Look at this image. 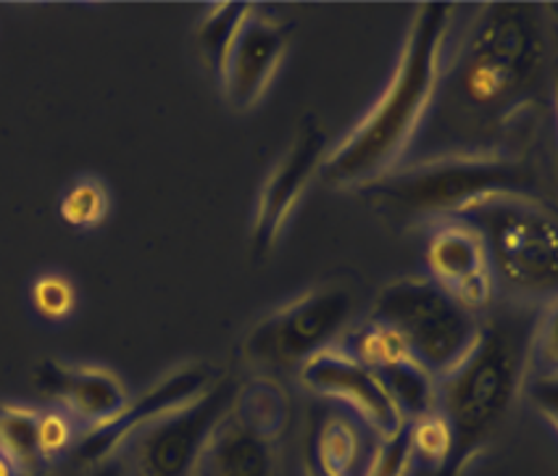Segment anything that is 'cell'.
<instances>
[{
  "mask_svg": "<svg viewBox=\"0 0 558 476\" xmlns=\"http://www.w3.org/2000/svg\"><path fill=\"white\" fill-rule=\"evenodd\" d=\"M548 5L485 3L459 46L446 53L440 85L422 130L453 132L459 148L480 150V137L511 135L543 103L548 72Z\"/></svg>",
  "mask_w": 558,
  "mask_h": 476,
  "instance_id": "obj_1",
  "label": "cell"
},
{
  "mask_svg": "<svg viewBox=\"0 0 558 476\" xmlns=\"http://www.w3.org/2000/svg\"><path fill=\"white\" fill-rule=\"evenodd\" d=\"M456 5L424 3L411 16L388 85L340 143L329 148L322 180L359 190L409 158L433 108L453 32Z\"/></svg>",
  "mask_w": 558,
  "mask_h": 476,
  "instance_id": "obj_2",
  "label": "cell"
},
{
  "mask_svg": "<svg viewBox=\"0 0 558 476\" xmlns=\"http://www.w3.org/2000/svg\"><path fill=\"white\" fill-rule=\"evenodd\" d=\"M545 308L496 301L482 316L472 351L437 379V411L446 416L456 437L453 463L466 461L522 395L530 342Z\"/></svg>",
  "mask_w": 558,
  "mask_h": 476,
  "instance_id": "obj_3",
  "label": "cell"
},
{
  "mask_svg": "<svg viewBox=\"0 0 558 476\" xmlns=\"http://www.w3.org/2000/svg\"><path fill=\"white\" fill-rule=\"evenodd\" d=\"M541 174L519 150H464L414 158L366 182L364 200L377 213L405 224L453 219L474 200L493 193L541 195Z\"/></svg>",
  "mask_w": 558,
  "mask_h": 476,
  "instance_id": "obj_4",
  "label": "cell"
},
{
  "mask_svg": "<svg viewBox=\"0 0 558 476\" xmlns=\"http://www.w3.org/2000/svg\"><path fill=\"white\" fill-rule=\"evenodd\" d=\"M480 232L498 297L554 306L558 292V224L537 195L493 193L459 213Z\"/></svg>",
  "mask_w": 558,
  "mask_h": 476,
  "instance_id": "obj_5",
  "label": "cell"
},
{
  "mask_svg": "<svg viewBox=\"0 0 558 476\" xmlns=\"http://www.w3.org/2000/svg\"><path fill=\"white\" fill-rule=\"evenodd\" d=\"M366 319L396 334L437 379L472 351L482 327V316L459 306L427 274H405L385 284L374 295Z\"/></svg>",
  "mask_w": 558,
  "mask_h": 476,
  "instance_id": "obj_6",
  "label": "cell"
},
{
  "mask_svg": "<svg viewBox=\"0 0 558 476\" xmlns=\"http://www.w3.org/2000/svg\"><path fill=\"white\" fill-rule=\"evenodd\" d=\"M356 292L345 282H322L262 316L240 342L251 369L275 377L298 371L314 353L340 342L356 316Z\"/></svg>",
  "mask_w": 558,
  "mask_h": 476,
  "instance_id": "obj_7",
  "label": "cell"
},
{
  "mask_svg": "<svg viewBox=\"0 0 558 476\" xmlns=\"http://www.w3.org/2000/svg\"><path fill=\"white\" fill-rule=\"evenodd\" d=\"M293 405L275 377L258 374L238 387L225 418L214 429L195 476H282L279 446Z\"/></svg>",
  "mask_w": 558,
  "mask_h": 476,
  "instance_id": "obj_8",
  "label": "cell"
},
{
  "mask_svg": "<svg viewBox=\"0 0 558 476\" xmlns=\"http://www.w3.org/2000/svg\"><path fill=\"white\" fill-rule=\"evenodd\" d=\"M238 387L219 379L193 403L140 429L113 455L119 476H195L217 424L230 411Z\"/></svg>",
  "mask_w": 558,
  "mask_h": 476,
  "instance_id": "obj_9",
  "label": "cell"
},
{
  "mask_svg": "<svg viewBox=\"0 0 558 476\" xmlns=\"http://www.w3.org/2000/svg\"><path fill=\"white\" fill-rule=\"evenodd\" d=\"M329 148L332 145H329L327 126L322 124V119L314 113L303 117L288 148L266 174L256 206H253L251 245L258 256L275 251L288 221L293 219L314 180L322 174Z\"/></svg>",
  "mask_w": 558,
  "mask_h": 476,
  "instance_id": "obj_10",
  "label": "cell"
},
{
  "mask_svg": "<svg viewBox=\"0 0 558 476\" xmlns=\"http://www.w3.org/2000/svg\"><path fill=\"white\" fill-rule=\"evenodd\" d=\"M219 382L217 369L203 361H190V364L177 366L163 377H158L154 385L137 398H130L122 414L113 416L104 427L82 431L77 446L72 448V459L85 468H95L100 463L111 461L140 429L158 422L171 411L193 403L203 392L211 390Z\"/></svg>",
  "mask_w": 558,
  "mask_h": 476,
  "instance_id": "obj_11",
  "label": "cell"
},
{
  "mask_svg": "<svg viewBox=\"0 0 558 476\" xmlns=\"http://www.w3.org/2000/svg\"><path fill=\"white\" fill-rule=\"evenodd\" d=\"M295 374L303 390L338 403L345 414L359 418L379 440L403 429L405 422L392 405L377 374L361 364L356 355L348 353L340 342L311 355Z\"/></svg>",
  "mask_w": 558,
  "mask_h": 476,
  "instance_id": "obj_12",
  "label": "cell"
},
{
  "mask_svg": "<svg viewBox=\"0 0 558 476\" xmlns=\"http://www.w3.org/2000/svg\"><path fill=\"white\" fill-rule=\"evenodd\" d=\"M427 232V277L459 306L472 310L474 316H485L496 306L498 288L480 232L459 216L435 221Z\"/></svg>",
  "mask_w": 558,
  "mask_h": 476,
  "instance_id": "obj_13",
  "label": "cell"
},
{
  "mask_svg": "<svg viewBox=\"0 0 558 476\" xmlns=\"http://www.w3.org/2000/svg\"><path fill=\"white\" fill-rule=\"evenodd\" d=\"M290 32L293 27L284 19L258 5L245 16L217 74L225 100L234 111H251L269 90L290 48Z\"/></svg>",
  "mask_w": 558,
  "mask_h": 476,
  "instance_id": "obj_14",
  "label": "cell"
},
{
  "mask_svg": "<svg viewBox=\"0 0 558 476\" xmlns=\"http://www.w3.org/2000/svg\"><path fill=\"white\" fill-rule=\"evenodd\" d=\"M340 345L377 374L405 424L437 411V377L424 369L383 324L361 321L342 334Z\"/></svg>",
  "mask_w": 558,
  "mask_h": 476,
  "instance_id": "obj_15",
  "label": "cell"
},
{
  "mask_svg": "<svg viewBox=\"0 0 558 476\" xmlns=\"http://www.w3.org/2000/svg\"><path fill=\"white\" fill-rule=\"evenodd\" d=\"M37 392L56 400L63 414L74 418L80 435L87 429L104 427L113 416L122 414L130 403V390L119 374L104 366L66 364L59 358H46L32 371Z\"/></svg>",
  "mask_w": 558,
  "mask_h": 476,
  "instance_id": "obj_16",
  "label": "cell"
},
{
  "mask_svg": "<svg viewBox=\"0 0 558 476\" xmlns=\"http://www.w3.org/2000/svg\"><path fill=\"white\" fill-rule=\"evenodd\" d=\"M377 440L379 437H374L359 418L345 411L327 416L314 446L319 476H361Z\"/></svg>",
  "mask_w": 558,
  "mask_h": 476,
  "instance_id": "obj_17",
  "label": "cell"
},
{
  "mask_svg": "<svg viewBox=\"0 0 558 476\" xmlns=\"http://www.w3.org/2000/svg\"><path fill=\"white\" fill-rule=\"evenodd\" d=\"M556 306L545 308L535 334H532L527 369L522 379V395L535 405L543 422L556 429L558 422V340H556Z\"/></svg>",
  "mask_w": 558,
  "mask_h": 476,
  "instance_id": "obj_18",
  "label": "cell"
},
{
  "mask_svg": "<svg viewBox=\"0 0 558 476\" xmlns=\"http://www.w3.org/2000/svg\"><path fill=\"white\" fill-rule=\"evenodd\" d=\"M37 424L40 411L19 403L0 405V455L14 463L22 476L35 474L46 463L37 446Z\"/></svg>",
  "mask_w": 558,
  "mask_h": 476,
  "instance_id": "obj_19",
  "label": "cell"
},
{
  "mask_svg": "<svg viewBox=\"0 0 558 476\" xmlns=\"http://www.w3.org/2000/svg\"><path fill=\"white\" fill-rule=\"evenodd\" d=\"M251 9V3L208 5L206 14H203L198 22V27H195V46H198L203 63H206L214 74H219L221 61H225L227 50H230L234 35L243 27Z\"/></svg>",
  "mask_w": 558,
  "mask_h": 476,
  "instance_id": "obj_20",
  "label": "cell"
},
{
  "mask_svg": "<svg viewBox=\"0 0 558 476\" xmlns=\"http://www.w3.org/2000/svg\"><path fill=\"white\" fill-rule=\"evenodd\" d=\"M405 440H409L414 466H424L429 472H442V468L453 463L456 437L440 411H433V414L405 424Z\"/></svg>",
  "mask_w": 558,
  "mask_h": 476,
  "instance_id": "obj_21",
  "label": "cell"
},
{
  "mask_svg": "<svg viewBox=\"0 0 558 476\" xmlns=\"http://www.w3.org/2000/svg\"><path fill=\"white\" fill-rule=\"evenodd\" d=\"M61 219L74 230H93L109 213V195L95 180H80L63 193L59 203Z\"/></svg>",
  "mask_w": 558,
  "mask_h": 476,
  "instance_id": "obj_22",
  "label": "cell"
},
{
  "mask_svg": "<svg viewBox=\"0 0 558 476\" xmlns=\"http://www.w3.org/2000/svg\"><path fill=\"white\" fill-rule=\"evenodd\" d=\"M32 308L43 316L46 321H63L72 316L74 306H77V292L74 284L63 274H43L32 284Z\"/></svg>",
  "mask_w": 558,
  "mask_h": 476,
  "instance_id": "obj_23",
  "label": "cell"
},
{
  "mask_svg": "<svg viewBox=\"0 0 558 476\" xmlns=\"http://www.w3.org/2000/svg\"><path fill=\"white\" fill-rule=\"evenodd\" d=\"M411 472H414V459H411L403 424L401 431L374 442V450L361 476H411Z\"/></svg>",
  "mask_w": 558,
  "mask_h": 476,
  "instance_id": "obj_24",
  "label": "cell"
},
{
  "mask_svg": "<svg viewBox=\"0 0 558 476\" xmlns=\"http://www.w3.org/2000/svg\"><path fill=\"white\" fill-rule=\"evenodd\" d=\"M80 427L74 418L63 411H46L40 414V424H37V446H40L43 461H56L63 453H69L77 446Z\"/></svg>",
  "mask_w": 558,
  "mask_h": 476,
  "instance_id": "obj_25",
  "label": "cell"
},
{
  "mask_svg": "<svg viewBox=\"0 0 558 476\" xmlns=\"http://www.w3.org/2000/svg\"><path fill=\"white\" fill-rule=\"evenodd\" d=\"M0 476H22V474L16 472L14 463H11L9 459H3V455H0Z\"/></svg>",
  "mask_w": 558,
  "mask_h": 476,
  "instance_id": "obj_26",
  "label": "cell"
}]
</instances>
